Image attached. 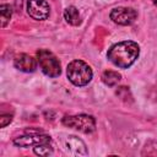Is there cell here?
I'll list each match as a JSON object with an SVG mask.
<instances>
[{
  "mask_svg": "<svg viewBox=\"0 0 157 157\" xmlns=\"http://www.w3.org/2000/svg\"><path fill=\"white\" fill-rule=\"evenodd\" d=\"M66 76L72 85L77 87H82L91 82L93 72H92L91 66L87 63H85L83 60L76 59V60H72L67 65Z\"/></svg>",
  "mask_w": 157,
  "mask_h": 157,
  "instance_id": "obj_2",
  "label": "cell"
},
{
  "mask_svg": "<svg viewBox=\"0 0 157 157\" xmlns=\"http://www.w3.org/2000/svg\"><path fill=\"white\" fill-rule=\"evenodd\" d=\"M27 13L37 21H44L50 15V6L47 0H27Z\"/></svg>",
  "mask_w": 157,
  "mask_h": 157,
  "instance_id": "obj_7",
  "label": "cell"
},
{
  "mask_svg": "<svg viewBox=\"0 0 157 157\" xmlns=\"http://www.w3.org/2000/svg\"><path fill=\"white\" fill-rule=\"evenodd\" d=\"M33 152L37 156H49L53 153V146L52 142H45V144H40L33 147Z\"/></svg>",
  "mask_w": 157,
  "mask_h": 157,
  "instance_id": "obj_13",
  "label": "cell"
},
{
  "mask_svg": "<svg viewBox=\"0 0 157 157\" xmlns=\"http://www.w3.org/2000/svg\"><path fill=\"white\" fill-rule=\"evenodd\" d=\"M109 17L117 25H120V26H130V25H132L136 21L137 12L132 7L120 6V7L113 9L110 11V13H109Z\"/></svg>",
  "mask_w": 157,
  "mask_h": 157,
  "instance_id": "obj_5",
  "label": "cell"
},
{
  "mask_svg": "<svg viewBox=\"0 0 157 157\" xmlns=\"http://www.w3.org/2000/svg\"><path fill=\"white\" fill-rule=\"evenodd\" d=\"M45 142H52V137L47 134H40V132H27L25 135L17 136L13 139V145L17 147H31V146H37L40 144Z\"/></svg>",
  "mask_w": 157,
  "mask_h": 157,
  "instance_id": "obj_6",
  "label": "cell"
},
{
  "mask_svg": "<svg viewBox=\"0 0 157 157\" xmlns=\"http://www.w3.org/2000/svg\"><path fill=\"white\" fill-rule=\"evenodd\" d=\"M37 64H38L37 59H34L33 56H31L28 54H25V53L16 55L15 59H13V66L17 70L22 71V72H33V71H36Z\"/></svg>",
  "mask_w": 157,
  "mask_h": 157,
  "instance_id": "obj_8",
  "label": "cell"
},
{
  "mask_svg": "<svg viewBox=\"0 0 157 157\" xmlns=\"http://www.w3.org/2000/svg\"><path fill=\"white\" fill-rule=\"evenodd\" d=\"M38 65L44 75L48 77H58L61 74V65L59 59L48 49H39L36 54Z\"/></svg>",
  "mask_w": 157,
  "mask_h": 157,
  "instance_id": "obj_3",
  "label": "cell"
},
{
  "mask_svg": "<svg viewBox=\"0 0 157 157\" xmlns=\"http://www.w3.org/2000/svg\"><path fill=\"white\" fill-rule=\"evenodd\" d=\"M64 18L71 26H80L81 25V15L75 6H69L64 10Z\"/></svg>",
  "mask_w": 157,
  "mask_h": 157,
  "instance_id": "obj_10",
  "label": "cell"
},
{
  "mask_svg": "<svg viewBox=\"0 0 157 157\" xmlns=\"http://www.w3.org/2000/svg\"><path fill=\"white\" fill-rule=\"evenodd\" d=\"M65 146H66V151L70 155H74V156H87L88 155L86 144L81 139H78L74 135H71L66 139Z\"/></svg>",
  "mask_w": 157,
  "mask_h": 157,
  "instance_id": "obj_9",
  "label": "cell"
},
{
  "mask_svg": "<svg viewBox=\"0 0 157 157\" xmlns=\"http://www.w3.org/2000/svg\"><path fill=\"white\" fill-rule=\"evenodd\" d=\"M12 16V9L10 5L7 4H2L0 5V20H1V27H5Z\"/></svg>",
  "mask_w": 157,
  "mask_h": 157,
  "instance_id": "obj_12",
  "label": "cell"
},
{
  "mask_svg": "<svg viewBox=\"0 0 157 157\" xmlns=\"http://www.w3.org/2000/svg\"><path fill=\"white\" fill-rule=\"evenodd\" d=\"M12 114H1L0 115V126L5 128L6 125H9L12 121Z\"/></svg>",
  "mask_w": 157,
  "mask_h": 157,
  "instance_id": "obj_14",
  "label": "cell"
},
{
  "mask_svg": "<svg viewBox=\"0 0 157 157\" xmlns=\"http://www.w3.org/2000/svg\"><path fill=\"white\" fill-rule=\"evenodd\" d=\"M63 125L76 129L83 134H92L96 130V119L88 114L65 115L61 119Z\"/></svg>",
  "mask_w": 157,
  "mask_h": 157,
  "instance_id": "obj_4",
  "label": "cell"
},
{
  "mask_svg": "<svg viewBox=\"0 0 157 157\" xmlns=\"http://www.w3.org/2000/svg\"><path fill=\"white\" fill-rule=\"evenodd\" d=\"M140 55V45L134 40H123L113 44L108 52V60L120 69L130 67Z\"/></svg>",
  "mask_w": 157,
  "mask_h": 157,
  "instance_id": "obj_1",
  "label": "cell"
},
{
  "mask_svg": "<svg viewBox=\"0 0 157 157\" xmlns=\"http://www.w3.org/2000/svg\"><path fill=\"white\" fill-rule=\"evenodd\" d=\"M101 78H102L104 85H107L109 87H113V86L119 83V81L121 80V75L118 71H114V70H105L102 74Z\"/></svg>",
  "mask_w": 157,
  "mask_h": 157,
  "instance_id": "obj_11",
  "label": "cell"
},
{
  "mask_svg": "<svg viewBox=\"0 0 157 157\" xmlns=\"http://www.w3.org/2000/svg\"><path fill=\"white\" fill-rule=\"evenodd\" d=\"M151 1H152V2H153L156 6H157V0H151Z\"/></svg>",
  "mask_w": 157,
  "mask_h": 157,
  "instance_id": "obj_15",
  "label": "cell"
}]
</instances>
